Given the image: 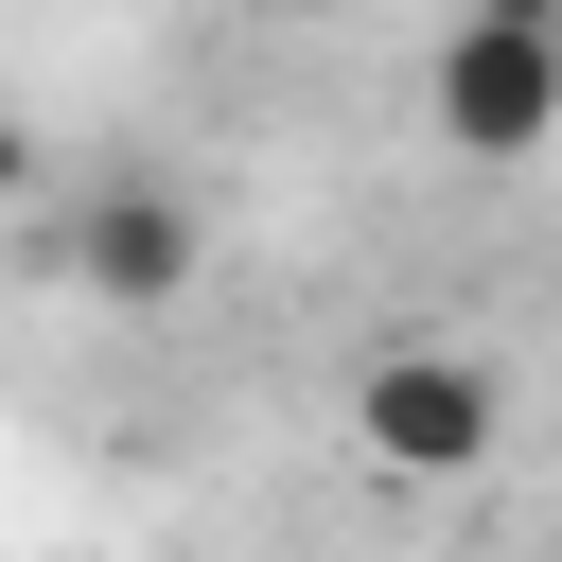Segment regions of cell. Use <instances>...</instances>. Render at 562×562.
<instances>
[{
  "label": "cell",
  "instance_id": "5b68a950",
  "mask_svg": "<svg viewBox=\"0 0 562 562\" xmlns=\"http://www.w3.org/2000/svg\"><path fill=\"white\" fill-rule=\"evenodd\" d=\"M246 18H334V0H246Z\"/></svg>",
  "mask_w": 562,
  "mask_h": 562
},
{
  "label": "cell",
  "instance_id": "6da1fadb",
  "mask_svg": "<svg viewBox=\"0 0 562 562\" xmlns=\"http://www.w3.org/2000/svg\"><path fill=\"white\" fill-rule=\"evenodd\" d=\"M422 140L457 176H527L562 140V0H457L422 35Z\"/></svg>",
  "mask_w": 562,
  "mask_h": 562
},
{
  "label": "cell",
  "instance_id": "277c9868",
  "mask_svg": "<svg viewBox=\"0 0 562 562\" xmlns=\"http://www.w3.org/2000/svg\"><path fill=\"white\" fill-rule=\"evenodd\" d=\"M35 176H53V140H35L18 105H0V211H35Z\"/></svg>",
  "mask_w": 562,
  "mask_h": 562
},
{
  "label": "cell",
  "instance_id": "3957f363",
  "mask_svg": "<svg viewBox=\"0 0 562 562\" xmlns=\"http://www.w3.org/2000/svg\"><path fill=\"white\" fill-rule=\"evenodd\" d=\"M492 439H509V386L474 369V351H369L351 369V457L369 474H404V492H457V474H492Z\"/></svg>",
  "mask_w": 562,
  "mask_h": 562
},
{
  "label": "cell",
  "instance_id": "7a4b0ae2",
  "mask_svg": "<svg viewBox=\"0 0 562 562\" xmlns=\"http://www.w3.org/2000/svg\"><path fill=\"white\" fill-rule=\"evenodd\" d=\"M53 281H70L88 316H176V299L211 281V211H193L158 158H105V176L70 193V228H53Z\"/></svg>",
  "mask_w": 562,
  "mask_h": 562
}]
</instances>
